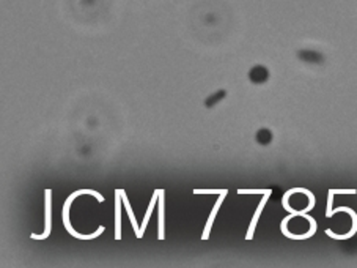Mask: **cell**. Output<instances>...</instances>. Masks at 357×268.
I'll return each mask as SVG.
<instances>
[{"label": "cell", "instance_id": "obj_10", "mask_svg": "<svg viewBox=\"0 0 357 268\" xmlns=\"http://www.w3.org/2000/svg\"><path fill=\"white\" fill-rule=\"evenodd\" d=\"M269 189H237V194H266Z\"/></svg>", "mask_w": 357, "mask_h": 268}, {"label": "cell", "instance_id": "obj_2", "mask_svg": "<svg viewBox=\"0 0 357 268\" xmlns=\"http://www.w3.org/2000/svg\"><path fill=\"white\" fill-rule=\"evenodd\" d=\"M52 191L50 189H46V224H44V232L43 235H36V234H32V238L35 240H44L50 235V229H52Z\"/></svg>", "mask_w": 357, "mask_h": 268}, {"label": "cell", "instance_id": "obj_7", "mask_svg": "<svg viewBox=\"0 0 357 268\" xmlns=\"http://www.w3.org/2000/svg\"><path fill=\"white\" fill-rule=\"evenodd\" d=\"M122 197H123V205H125V208H126V211H128V216H129V220H131L132 229H134V231H136V237H137V235H139V231H140V226L137 224L136 215H134V211H132L131 203H129V200H128V197H126V194H125V191H123V189H122Z\"/></svg>", "mask_w": 357, "mask_h": 268}, {"label": "cell", "instance_id": "obj_6", "mask_svg": "<svg viewBox=\"0 0 357 268\" xmlns=\"http://www.w3.org/2000/svg\"><path fill=\"white\" fill-rule=\"evenodd\" d=\"M271 194H272V189H269L268 193L264 194V197L261 199V202H260L258 208L255 210V215H254L252 223H250V227H249V232H247V240H252V237H254V232H255V227H257V223H258V220H260V215H261V211H263L264 205H266V202H268V199H269V196H271Z\"/></svg>", "mask_w": 357, "mask_h": 268}, {"label": "cell", "instance_id": "obj_3", "mask_svg": "<svg viewBox=\"0 0 357 268\" xmlns=\"http://www.w3.org/2000/svg\"><path fill=\"white\" fill-rule=\"evenodd\" d=\"M122 189H115V240H122Z\"/></svg>", "mask_w": 357, "mask_h": 268}, {"label": "cell", "instance_id": "obj_11", "mask_svg": "<svg viewBox=\"0 0 357 268\" xmlns=\"http://www.w3.org/2000/svg\"><path fill=\"white\" fill-rule=\"evenodd\" d=\"M225 189H194V194H222Z\"/></svg>", "mask_w": 357, "mask_h": 268}, {"label": "cell", "instance_id": "obj_9", "mask_svg": "<svg viewBox=\"0 0 357 268\" xmlns=\"http://www.w3.org/2000/svg\"><path fill=\"white\" fill-rule=\"evenodd\" d=\"M332 202H334V189H329V196H327V210H326V218H332Z\"/></svg>", "mask_w": 357, "mask_h": 268}, {"label": "cell", "instance_id": "obj_5", "mask_svg": "<svg viewBox=\"0 0 357 268\" xmlns=\"http://www.w3.org/2000/svg\"><path fill=\"white\" fill-rule=\"evenodd\" d=\"M157 199H159V189H156L154 193H153V197H151V200H150V205H148V208H147V213H145L143 221H142V224H140V231H139L137 238H142L143 234H145V231H147V226H148V221H150L151 215H153V210H154V205H156V200H157Z\"/></svg>", "mask_w": 357, "mask_h": 268}, {"label": "cell", "instance_id": "obj_4", "mask_svg": "<svg viewBox=\"0 0 357 268\" xmlns=\"http://www.w3.org/2000/svg\"><path fill=\"white\" fill-rule=\"evenodd\" d=\"M227 194H228V189L223 191V193L220 194V197H219V200H216L213 210H211L209 218H208V221H206V226H205V231H203L202 240H208V237H209V231H211V226H213V223H214V220H216V215H217V211H219V208H220V205H222V202H223V197H225Z\"/></svg>", "mask_w": 357, "mask_h": 268}, {"label": "cell", "instance_id": "obj_1", "mask_svg": "<svg viewBox=\"0 0 357 268\" xmlns=\"http://www.w3.org/2000/svg\"><path fill=\"white\" fill-rule=\"evenodd\" d=\"M82 194H90V196L96 197L98 202H104V197H102L99 193H96V191H93V189H77V191H74V193H73L68 199L65 200L63 208H62V220H63L65 229H66V231H68L73 237H76V238H79V240H93V238L99 237V235L104 232V226H99V227H98V231L93 232V234L82 235V234H77V232L74 231V229L71 227V223H70V207H71V203H73V200H74L76 197L82 196Z\"/></svg>", "mask_w": 357, "mask_h": 268}, {"label": "cell", "instance_id": "obj_8", "mask_svg": "<svg viewBox=\"0 0 357 268\" xmlns=\"http://www.w3.org/2000/svg\"><path fill=\"white\" fill-rule=\"evenodd\" d=\"M157 229H159L157 238L162 240L164 238V191L162 189H159V224H157Z\"/></svg>", "mask_w": 357, "mask_h": 268}]
</instances>
